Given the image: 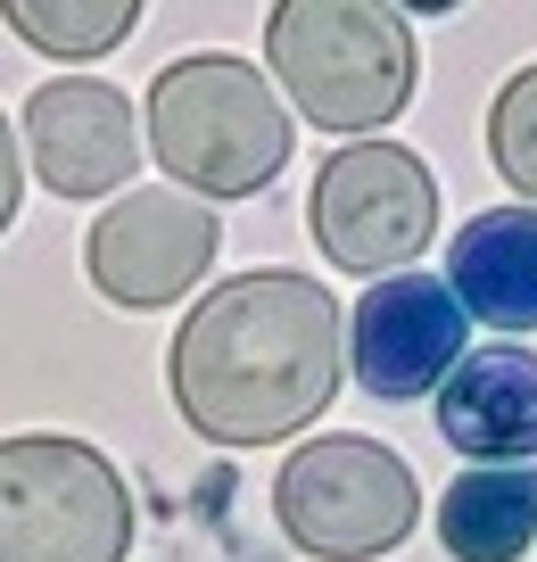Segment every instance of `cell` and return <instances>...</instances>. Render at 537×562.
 <instances>
[{
    "instance_id": "6da1fadb",
    "label": "cell",
    "mask_w": 537,
    "mask_h": 562,
    "mask_svg": "<svg viewBox=\"0 0 537 562\" xmlns=\"http://www.w3.org/2000/svg\"><path fill=\"white\" fill-rule=\"evenodd\" d=\"M347 372V315L331 281L265 265L232 273L182 315L166 348L174 405L215 447H265L306 430Z\"/></svg>"
},
{
    "instance_id": "9a60e30c",
    "label": "cell",
    "mask_w": 537,
    "mask_h": 562,
    "mask_svg": "<svg viewBox=\"0 0 537 562\" xmlns=\"http://www.w3.org/2000/svg\"><path fill=\"white\" fill-rule=\"evenodd\" d=\"M18 199H25V158H18V124L0 116V232L18 224Z\"/></svg>"
},
{
    "instance_id": "9c48e42d",
    "label": "cell",
    "mask_w": 537,
    "mask_h": 562,
    "mask_svg": "<svg viewBox=\"0 0 537 562\" xmlns=\"http://www.w3.org/2000/svg\"><path fill=\"white\" fill-rule=\"evenodd\" d=\"M25 158L58 199H108L133 182L141 166V133H133V100L100 75H51L25 100Z\"/></svg>"
},
{
    "instance_id": "5b68a950",
    "label": "cell",
    "mask_w": 537,
    "mask_h": 562,
    "mask_svg": "<svg viewBox=\"0 0 537 562\" xmlns=\"http://www.w3.org/2000/svg\"><path fill=\"white\" fill-rule=\"evenodd\" d=\"M422 488L414 463L381 439H356V430H331V439L290 447V463L273 472V521L298 554L323 562H372L414 529Z\"/></svg>"
},
{
    "instance_id": "8992f818",
    "label": "cell",
    "mask_w": 537,
    "mask_h": 562,
    "mask_svg": "<svg viewBox=\"0 0 537 562\" xmlns=\"http://www.w3.org/2000/svg\"><path fill=\"white\" fill-rule=\"evenodd\" d=\"M306 232L331 273H405L438 232V182L405 140H347L306 191Z\"/></svg>"
},
{
    "instance_id": "7a4b0ae2",
    "label": "cell",
    "mask_w": 537,
    "mask_h": 562,
    "mask_svg": "<svg viewBox=\"0 0 537 562\" xmlns=\"http://www.w3.org/2000/svg\"><path fill=\"white\" fill-rule=\"evenodd\" d=\"M141 149L174 175L182 199H248L290 166L298 133H290V108L281 91L265 83L248 58L232 50H191L157 67L149 83V124H141Z\"/></svg>"
},
{
    "instance_id": "277c9868",
    "label": "cell",
    "mask_w": 537,
    "mask_h": 562,
    "mask_svg": "<svg viewBox=\"0 0 537 562\" xmlns=\"http://www.w3.org/2000/svg\"><path fill=\"white\" fill-rule=\"evenodd\" d=\"M133 488L83 439L18 430L0 439V562H124Z\"/></svg>"
},
{
    "instance_id": "3957f363",
    "label": "cell",
    "mask_w": 537,
    "mask_h": 562,
    "mask_svg": "<svg viewBox=\"0 0 537 562\" xmlns=\"http://www.w3.org/2000/svg\"><path fill=\"white\" fill-rule=\"evenodd\" d=\"M265 83L290 91L298 116L323 133H381L405 116L422 83L414 25L372 0H290L265 18Z\"/></svg>"
},
{
    "instance_id": "ba28073f",
    "label": "cell",
    "mask_w": 537,
    "mask_h": 562,
    "mask_svg": "<svg viewBox=\"0 0 537 562\" xmlns=\"http://www.w3.org/2000/svg\"><path fill=\"white\" fill-rule=\"evenodd\" d=\"M347 364L372 397L405 405L430 397L455 364H463V306L438 273H389L372 281L356 315H347Z\"/></svg>"
},
{
    "instance_id": "52a82bcc",
    "label": "cell",
    "mask_w": 537,
    "mask_h": 562,
    "mask_svg": "<svg viewBox=\"0 0 537 562\" xmlns=\"http://www.w3.org/2000/svg\"><path fill=\"white\" fill-rule=\"evenodd\" d=\"M215 240H224L215 207L133 182V191H116V207H100L83 240V273L108 306L149 315V306H174L182 290H199V273L215 265Z\"/></svg>"
},
{
    "instance_id": "30bf717a",
    "label": "cell",
    "mask_w": 537,
    "mask_h": 562,
    "mask_svg": "<svg viewBox=\"0 0 537 562\" xmlns=\"http://www.w3.org/2000/svg\"><path fill=\"white\" fill-rule=\"evenodd\" d=\"M438 439L480 463H537V356L529 348H471L438 381Z\"/></svg>"
},
{
    "instance_id": "8fae6325",
    "label": "cell",
    "mask_w": 537,
    "mask_h": 562,
    "mask_svg": "<svg viewBox=\"0 0 537 562\" xmlns=\"http://www.w3.org/2000/svg\"><path fill=\"white\" fill-rule=\"evenodd\" d=\"M455 306L496 331H537V207H488L455 232L447 273Z\"/></svg>"
},
{
    "instance_id": "4fadbf2b",
    "label": "cell",
    "mask_w": 537,
    "mask_h": 562,
    "mask_svg": "<svg viewBox=\"0 0 537 562\" xmlns=\"http://www.w3.org/2000/svg\"><path fill=\"white\" fill-rule=\"evenodd\" d=\"M0 25L42 58H108L141 25L133 0H9Z\"/></svg>"
},
{
    "instance_id": "7c38bea8",
    "label": "cell",
    "mask_w": 537,
    "mask_h": 562,
    "mask_svg": "<svg viewBox=\"0 0 537 562\" xmlns=\"http://www.w3.org/2000/svg\"><path fill=\"white\" fill-rule=\"evenodd\" d=\"M537 538V463H480L438 496V546L455 562H521Z\"/></svg>"
},
{
    "instance_id": "5bb4252c",
    "label": "cell",
    "mask_w": 537,
    "mask_h": 562,
    "mask_svg": "<svg viewBox=\"0 0 537 562\" xmlns=\"http://www.w3.org/2000/svg\"><path fill=\"white\" fill-rule=\"evenodd\" d=\"M488 158H496V175L521 191V207H537V58L496 91V108H488Z\"/></svg>"
}]
</instances>
